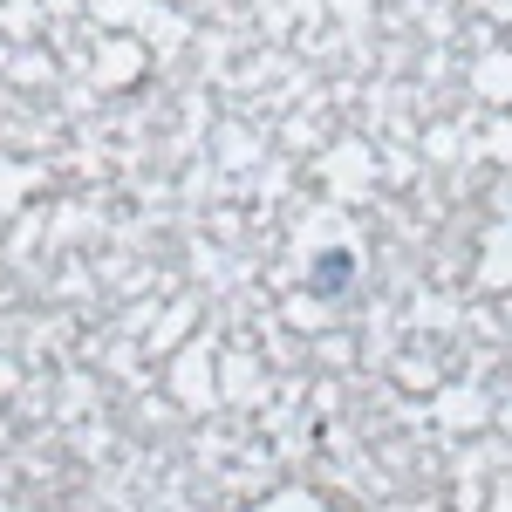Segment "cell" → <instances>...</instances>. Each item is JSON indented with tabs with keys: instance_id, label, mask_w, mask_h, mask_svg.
Here are the masks:
<instances>
[{
	"instance_id": "1",
	"label": "cell",
	"mask_w": 512,
	"mask_h": 512,
	"mask_svg": "<svg viewBox=\"0 0 512 512\" xmlns=\"http://www.w3.org/2000/svg\"><path fill=\"white\" fill-rule=\"evenodd\" d=\"M349 287H355V253H342V246L321 253L315 267H308V294H321V301L328 294H349Z\"/></svg>"
}]
</instances>
